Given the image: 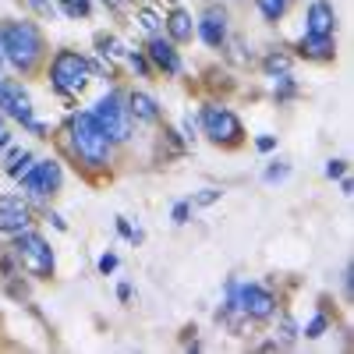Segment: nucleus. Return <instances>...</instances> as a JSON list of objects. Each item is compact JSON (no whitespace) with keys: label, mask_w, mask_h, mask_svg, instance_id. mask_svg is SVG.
<instances>
[{"label":"nucleus","mask_w":354,"mask_h":354,"mask_svg":"<svg viewBox=\"0 0 354 354\" xmlns=\"http://www.w3.org/2000/svg\"><path fill=\"white\" fill-rule=\"evenodd\" d=\"M50 78H53V85L61 88V93H78V88H85V82H88V61L82 53L64 50V53L53 57Z\"/></svg>","instance_id":"obj_4"},{"label":"nucleus","mask_w":354,"mask_h":354,"mask_svg":"<svg viewBox=\"0 0 354 354\" xmlns=\"http://www.w3.org/2000/svg\"><path fill=\"white\" fill-rule=\"evenodd\" d=\"M287 174V167H270L266 170V181H277V177H283Z\"/></svg>","instance_id":"obj_27"},{"label":"nucleus","mask_w":354,"mask_h":354,"mask_svg":"<svg viewBox=\"0 0 354 354\" xmlns=\"http://www.w3.org/2000/svg\"><path fill=\"white\" fill-rule=\"evenodd\" d=\"M149 57L156 61V68H163L167 75H177V71H181V57H177V50H174L167 39H160V36L149 39Z\"/></svg>","instance_id":"obj_13"},{"label":"nucleus","mask_w":354,"mask_h":354,"mask_svg":"<svg viewBox=\"0 0 354 354\" xmlns=\"http://www.w3.org/2000/svg\"><path fill=\"white\" fill-rule=\"evenodd\" d=\"M322 330H326V319L319 315V319H312V322H308V330H305V337H322Z\"/></svg>","instance_id":"obj_22"},{"label":"nucleus","mask_w":354,"mask_h":354,"mask_svg":"<svg viewBox=\"0 0 354 354\" xmlns=\"http://www.w3.org/2000/svg\"><path fill=\"white\" fill-rule=\"evenodd\" d=\"M234 305H238L245 315H252V319H270L273 315V298H270V294H266L262 287H241L238 294H234Z\"/></svg>","instance_id":"obj_8"},{"label":"nucleus","mask_w":354,"mask_h":354,"mask_svg":"<svg viewBox=\"0 0 354 354\" xmlns=\"http://www.w3.org/2000/svg\"><path fill=\"white\" fill-rule=\"evenodd\" d=\"M128 110L138 117V121H145V124H156L160 121V106H156V100L153 96H145V93H131L128 96Z\"/></svg>","instance_id":"obj_14"},{"label":"nucleus","mask_w":354,"mask_h":354,"mask_svg":"<svg viewBox=\"0 0 354 354\" xmlns=\"http://www.w3.org/2000/svg\"><path fill=\"white\" fill-rule=\"evenodd\" d=\"M198 32H202V39L209 46H223L227 43V15L220 8H209L202 15V21H198Z\"/></svg>","instance_id":"obj_11"},{"label":"nucleus","mask_w":354,"mask_h":354,"mask_svg":"<svg viewBox=\"0 0 354 354\" xmlns=\"http://www.w3.org/2000/svg\"><path fill=\"white\" fill-rule=\"evenodd\" d=\"M28 167H32V153H15L11 163H8V174L11 177H21V174H28Z\"/></svg>","instance_id":"obj_18"},{"label":"nucleus","mask_w":354,"mask_h":354,"mask_svg":"<svg viewBox=\"0 0 354 354\" xmlns=\"http://www.w3.org/2000/svg\"><path fill=\"white\" fill-rule=\"evenodd\" d=\"M93 117L100 121V128L106 131V138H110V142H124V138L131 135V124H128V106H124V100L117 96V93H106V96L96 103Z\"/></svg>","instance_id":"obj_5"},{"label":"nucleus","mask_w":354,"mask_h":354,"mask_svg":"<svg viewBox=\"0 0 354 354\" xmlns=\"http://www.w3.org/2000/svg\"><path fill=\"white\" fill-rule=\"evenodd\" d=\"M174 223H188V202L174 205Z\"/></svg>","instance_id":"obj_24"},{"label":"nucleus","mask_w":354,"mask_h":354,"mask_svg":"<svg viewBox=\"0 0 354 354\" xmlns=\"http://www.w3.org/2000/svg\"><path fill=\"white\" fill-rule=\"evenodd\" d=\"M57 185H61V167H57L53 160L36 163V167H28V174H21V188L28 195H36V198L57 192Z\"/></svg>","instance_id":"obj_7"},{"label":"nucleus","mask_w":354,"mask_h":354,"mask_svg":"<svg viewBox=\"0 0 354 354\" xmlns=\"http://www.w3.org/2000/svg\"><path fill=\"white\" fill-rule=\"evenodd\" d=\"M138 25L145 28V32H153V36H156V28H160V18H156L153 11H142V15H138Z\"/></svg>","instance_id":"obj_21"},{"label":"nucleus","mask_w":354,"mask_h":354,"mask_svg":"<svg viewBox=\"0 0 354 354\" xmlns=\"http://www.w3.org/2000/svg\"><path fill=\"white\" fill-rule=\"evenodd\" d=\"M0 85H4V78H0Z\"/></svg>","instance_id":"obj_33"},{"label":"nucleus","mask_w":354,"mask_h":354,"mask_svg":"<svg viewBox=\"0 0 354 354\" xmlns=\"http://www.w3.org/2000/svg\"><path fill=\"white\" fill-rule=\"evenodd\" d=\"M15 255L21 262V270L25 273H32V277H50L53 273V252L50 245L39 238V234H18V241H15Z\"/></svg>","instance_id":"obj_3"},{"label":"nucleus","mask_w":354,"mask_h":354,"mask_svg":"<svg viewBox=\"0 0 354 354\" xmlns=\"http://www.w3.org/2000/svg\"><path fill=\"white\" fill-rule=\"evenodd\" d=\"M301 53L315 57V61H330L333 57V39L330 36H305L301 39Z\"/></svg>","instance_id":"obj_16"},{"label":"nucleus","mask_w":354,"mask_h":354,"mask_svg":"<svg viewBox=\"0 0 354 354\" xmlns=\"http://www.w3.org/2000/svg\"><path fill=\"white\" fill-rule=\"evenodd\" d=\"M255 4H259V11H262L266 21H277L283 15V8H287V0H255Z\"/></svg>","instance_id":"obj_17"},{"label":"nucleus","mask_w":354,"mask_h":354,"mask_svg":"<svg viewBox=\"0 0 354 354\" xmlns=\"http://www.w3.org/2000/svg\"><path fill=\"white\" fill-rule=\"evenodd\" d=\"M202 128H205V135H209L213 142H223V145L241 142L238 117H234L230 110H223V106H205L202 110Z\"/></svg>","instance_id":"obj_6"},{"label":"nucleus","mask_w":354,"mask_h":354,"mask_svg":"<svg viewBox=\"0 0 354 354\" xmlns=\"http://www.w3.org/2000/svg\"><path fill=\"white\" fill-rule=\"evenodd\" d=\"M287 68H290V57H283V53H270V57H266V71H270V75H287Z\"/></svg>","instance_id":"obj_19"},{"label":"nucleus","mask_w":354,"mask_h":354,"mask_svg":"<svg viewBox=\"0 0 354 354\" xmlns=\"http://www.w3.org/2000/svg\"><path fill=\"white\" fill-rule=\"evenodd\" d=\"M326 174H330V177H344V160H333V163L326 167Z\"/></svg>","instance_id":"obj_26"},{"label":"nucleus","mask_w":354,"mask_h":354,"mask_svg":"<svg viewBox=\"0 0 354 354\" xmlns=\"http://www.w3.org/2000/svg\"><path fill=\"white\" fill-rule=\"evenodd\" d=\"M113 266H117V259H113V255H103V259H100V270H103V273H110Z\"/></svg>","instance_id":"obj_28"},{"label":"nucleus","mask_w":354,"mask_h":354,"mask_svg":"<svg viewBox=\"0 0 354 354\" xmlns=\"http://www.w3.org/2000/svg\"><path fill=\"white\" fill-rule=\"evenodd\" d=\"M216 198H220V192L205 188V192H198V198H195V202H198V205H209V202H216Z\"/></svg>","instance_id":"obj_23"},{"label":"nucleus","mask_w":354,"mask_h":354,"mask_svg":"<svg viewBox=\"0 0 354 354\" xmlns=\"http://www.w3.org/2000/svg\"><path fill=\"white\" fill-rule=\"evenodd\" d=\"M0 106H4L15 121H25V124H32V103H28V96L21 93V85L15 82H4L0 85Z\"/></svg>","instance_id":"obj_10"},{"label":"nucleus","mask_w":354,"mask_h":354,"mask_svg":"<svg viewBox=\"0 0 354 354\" xmlns=\"http://www.w3.org/2000/svg\"><path fill=\"white\" fill-rule=\"evenodd\" d=\"M259 149H262V153H270V149H273V138H270V135L259 138Z\"/></svg>","instance_id":"obj_29"},{"label":"nucleus","mask_w":354,"mask_h":354,"mask_svg":"<svg viewBox=\"0 0 354 354\" xmlns=\"http://www.w3.org/2000/svg\"><path fill=\"white\" fill-rule=\"evenodd\" d=\"M71 138H75V149L78 156L88 163V167H103L106 156H110V138L106 131L100 128V121L93 113H78L71 121Z\"/></svg>","instance_id":"obj_2"},{"label":"nucleus","mask_w":354,"mask_h":354,"mask_svg":"<svg viewBox=\"0 0 354 354\" xmlns=\"http://www.w3.org/2000/svg\"><path fill=\"white\" fill-rule=\"evenodd\" d=\"M0 131H4V128H0Z\"/></svg>","instance_id":"obj_34"},{"label":"nucleus","mask_w":354,"mask_h":354,"mask_svg":"<svg viewBox=\"0 0 354 354\" xmlns=\"http://www.w3.org/2000/svg\"><path fill=\"white\" fill-rule=\"evenodd\" d=\"M28 223H32V213L21 198H0V234H21Z\"/></svg>","instance_id":"obj_9"},{"label":"nucleus","mask_w":354,"mask_h":354,"mask_svg":"<svg viewBox=\"0 0 354 354\" xmlns=\"http://www.w3.org/2000/svg\"><path fill=\"white\" fill-rule=\"evenodd\" d=\"M280 337H283L287 344H290L294 337H298V333H294V322H290V319H283V326H280Z\"/></svg>","instance_id":"obj_25"},{"label":"nucleus","mask_w":354,"mask_h":354,"mask_svg":"<svg viewBox=\"0 0 354 354\" xmlns=\"http://www.w3.org/2000/svg\"><path fill=\"white\" fill-rule=\"evenodd\" d=\"M167 32H170L174 43H188V39H192V15H185V11H170V18H167Z\"/></svg>","instance_id":"obj_15"},{"label":"nucleus","mask_w":354,"mask_h":354,"mask_svg":"<svg viewBox=\"0 0 354 354\" xmlns=\"http://www.w3.org/2000/svg\"><path fill=\"white\" fill-rule=\"evenodd\" d=\"M106 4H110V8H121V0H106Z\"/></svg>","instance_id":"obj_32"},{"label":"nucleus","mask_w":354,"mask_h":354,"mask_svg":"<svg viewBox=\"0 0 354 354\" xmlns=\"http://www.w3.org/2000/svg\"><path fill=\"white\" fill-rule=\"evenodd\" d=\"M64 4V11L71 15V18H78V15H88V0H61Z\"/></svg>","instance_id":"obj_20"},{"label":"nucleus","mask_w":354,"mask_h":354,"mask_svg":"<svg viewBox=\"0 0 354 354\" xmlns=\"http://www.w3.org/2000/svg\"><path fill=\"white\" fill-rule=\"evenodd\" d=\"M8 61V53H4V39H0V64H4Z\"/></svg>","instance_id":"obj_31"},{"label":"nucleus","mask_w":354,"mask_h":354,"mask_svg":"<svg viewBox=\"0 0 354 354\" xmlns=\"http://www.w3.org/2000/svg\"><path fill=\"white\" fill-rule=\"evenodd\" d=\"M131 64H135V68H138L142 75H145V71H149V64H145V61H142V57H131Z\"/></svg>","instance_id":"obj_30"},{"label":"nucleus","mask_w":354,"mask_h":354,"mask_svg":"<svg viewBox=\"0 0 354 354\" xmlns=\"http://www.w3.org/2000/svg\"><path fill=\"white\" fill-rule=\"evenodd\" d=\"M0 39H4L8 61L18 71H28V68L39 61V53H43V39L36 32V25H28V21H11L4 32H0Z\"/></svg>","instance_id":"obj_1"},{"label":"nucleus","mask_w":354,"mask_h":354,"mask_svg":"<svg viewBox=\"0 0 354 354\" xmlns=\"http://www.w3.org/2000/svg\"><path fill=\"white\" fill-rule=\"evenodd\" d=\"M333 25H337L333 8L326 4V0H315V4L308 8V36H330Z\"/></svg>","instance_id":"obj_12"}]
</instances>
